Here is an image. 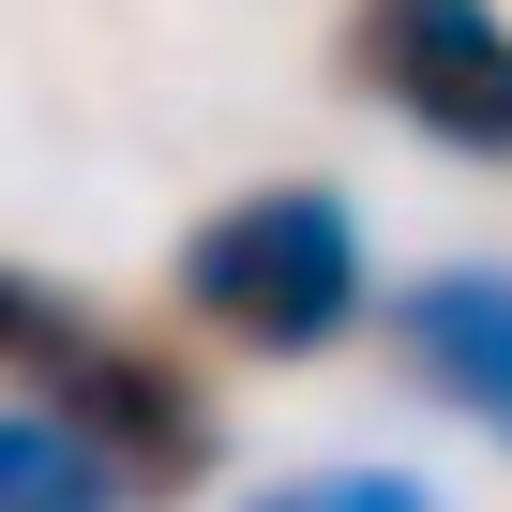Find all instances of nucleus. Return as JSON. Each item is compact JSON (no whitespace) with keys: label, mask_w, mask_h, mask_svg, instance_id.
Returning a JSON list of instances; mask_svg holds the SVG:
<instances>
[{"label":"nucleus","mask_w":512,"mask_h":512,"mask_svg":"<svg viewBox=\"0 0 512 512\" xmlns=\"http://www.w3.org/2000/svg\"><path fill=\"white\" fill-rule=\"evenodd\" d=\"M106 347H121V317H106L91 287L31 272V256H0V392H16V407H61Z\"/></svg>","instance_id":"20e7f679"},{"label":"nucleus","mask_w":512,"mask_h":512,"mask_svg":"<svg viewBox=\"0 0 512 512\" xmlns=\"http://www.w3.org/2000/svg\"><path fill=\"white\" fill-rule=\"evenodd\" d=\"M241 512H467L437 467H392V452H317V467H287V482H256Z\"/></svg>","instance_id":"423d86ee"},{"label":"nucleus","mask_w":512,"mask_h":512,"mask_svg":"<svg viewBox=\"0 0 512 512\" xmlns=\"http://www.w3.org/2000/svg\"><path fill=\"white\" fill-rule=\"evenodd\" d=\"M377 332H392V377L512 467V256H422V272H392Z\"/></svg>","instance_id":"7ed1b4c3"},{"label":"nucleus","mask_w":512,"mask_h":512,"mask_svg":"<svg viewBox=\"0 0 512 512\" xmlns=\"http://www.w3.org/2000/svg\"><path fill=\"white\" fill-rule=\"evenodd\" d=\"M377 226L347 181L272 166V181H226L181 241H166V317L226 362H332L347 332H377Z\"/></svg>","instance_id":"f257e3e1"},{"label":"nucleus","mask_w":512,"mask_h":512,"mask_svg":"<svg viewBox=\"0 0 512 512\" xmlns=\"http://www.w3.org/2000/svg\"><path fill=\"white\" fill-rule=\"evenodd\" d=\"M347 91L377 121H407L452 166H512V16L497 0H347L332 31Z\"/></svg>","instance_id":"f03ea898"},{"label":"nucleus","mask_w":512,"mask_h":512,"mask_svg":"<svg viewBox=\"0 0 512 512\" xmlns=\"http://www.w3.org/2000/svg\"><path fill=\"white\" fill-rule=\"evenodd\" d=\"M0 512H136V497H121V467L61 407H16V392H0Z\"/></svg>","instance_id":"39448f33"}]
</instances>
